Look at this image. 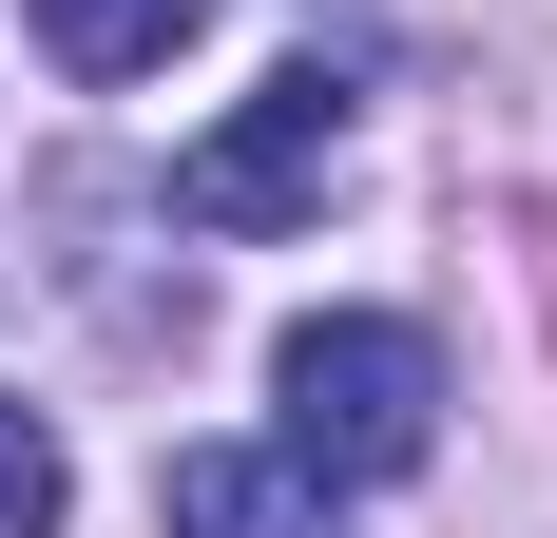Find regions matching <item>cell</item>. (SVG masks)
I'll return each instance as SVG.
<instances>
[{"label":"cell","instance_id":"2","mask_svg":"<svg viewBox=\"0 0 557 538\" xmlns=\"http://www.w3.org/2000/svg\"><path fill=\"white\" fill-rule=\"evenodd\" d=\"M327 173H346V77L308 58V77H270L231 135L173 155V212L193 231H288V212H327Z\"/></svg>","mask_w":557,"mask_h":538},{"label":"cell","instance_id":"4","mask_svg":"<svg viewBox=\"0 0 557 538\" xmlns=\"http://www.w3.org/2000/svg\"><path fill=\"white\" fill-rule=\"evenodd\" d=\"M193 20H212V0H39V58L58 77H154Z\"/></svg>","mask_w":557,"mask_h":538},{"label":"cell","instance_id":"3","mask_svg":"<svg viewBox=\"0 0 557 538\" xmlns=\"http://www.w3.org/2000/svg\"><path fill=\"white\" fill-rule=\"evenodd\" d=\"M154 538H346V481L288 442H193L154 481Z\"/></svg>","mask_w":557,"mask_h":538},{"label":"cell","instance_id":"1","mask_svg":"<svg viewBox=\"0 0 557 538\" xmlns=\"http://www.w3.org/2000/svg\"><path fill=\"white\" fill-rule=\"evenodd\" d=\"M270 384H288V462H327V481H404L443 442V346L385 308H308L270 346Z\"/></svg>","mask_w":557,"mask_h":538},{"label":"cell","instance_id":"5","mask_svg":"<svg viewBox=\"0 0 557 538\" xmlns=\"http://www.w3.org/2000/svg\"><path fill=\"white\" fill-rule=\"evenodd\" d=\"M58 500H77V481H58V424H39V404H0V538H39Z\"/></svg>","mask_w":557,"mask_h":538}]
</instances>
